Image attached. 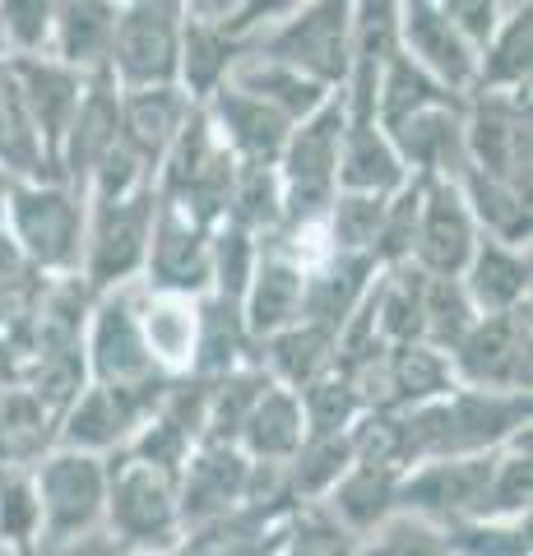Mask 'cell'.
Listing matches in <instances>:
<instances>
[{
    "instance_id": "1",
    "label": "cell",
    "mask_w": 533,
    "mask_h": 556,
    "mask_svg": "<svg viewBox=\"0 0 533 556\" xmlns=\"http://www.w3.org/2000/svg\"><path fill=\"white\" fill-rule=\"evenodd\" d=\"M533 422V394H487V390H450L427 408L399 413L404 427V464L432 459H473L492 455L515 441ZM404 468V473H408Z\"/></svg>"
},
{
    "instance_id": "2",
    "label": "cell",
    "mask_w": 533,
    "mask_h": 556,
    "mask_svg": "<svg viewBox=\"0 0 533 556\" xmlns=\"http://www.w3.org/2000/svg\"><path fill=\"white\" fill-rule=\"evenodd\" d=\"M84 367H89V386L135 394L149 404H163L172 380L158 362H153L144 329H140V283L112 288L93 298L89 329H84Z\"/></svg>"
},
{
    "instance_id": "3",
    "label": "cell",
    "mask_w": 533,
    "mask_h": 556,
    "mask_svg": "<svg viewBox=\"0 0 533 556\" xmlns=\"http://www.w3.org/2000/svg\"><path fill=\"white\" fill-rule=\"evenodd\" d=\"M251 56L297 70L302 79L339 93L353 70V5L348 0H316L292 5L274 28L255 38Z\"/></svg>"
},
{
    "instance_id": "4",
    "label": "cell",
    "mask_w": 533,
    "mask_h": 556,
    "mask_svg": "<svg viewBox=\"0 0 533 556\" xmlns=\"http://www.w3.org/2000/svg\"><path fill=\"white\" fill-rule=\"evenodd\" d=\"M232 153L214 139V126L204 108H191V116L181 121L172 149L163 153L158 172H153V190L158 204L181 208L186 218H195L200 228H218L228 218V195H232Z\"/></svg>"
},
{
    "instance_id": "5",
    "label": "cell",
    "mask_w": 533,
    "mask_h": 556,
    "mask_svg": "<svg viewBox=\"0 0 533 556\" xmlns=\"http://www.w3.org/2000/svg\"><path fill=\"white\" fill-rule=\"evenodd\" d=\"M89 208L61 181H14L5 204V237L47 278H75L84 260Z\"/></svg>"
},
{
    "instance_id": "6",
    "label": "cell",
    "mask_w": 533,
    "mask_h": 556,
    "mask_svg": "<svg viewBox=\"0 0 533 556\" xmlns=\"http://www.w3.org/2000/svg\"><path fill=\"white\" fill-rule=\"evenodd\" d=\"M102 529L116 543H126L135 556H153L181 547V515H177V482L149 464H135L126 450L107 455V506Z\"/></svg>"
},
{
    "instance_id": "7",
    "label": "cell",
    "mask_w": 533,
    "mask_h": 556,
    "mask_svg": "<svg viewBox=\"0 0 533 556\" xmlns=\"http://www.w3.org/2000/svg\"><path fill=\"white\" fill-rule=\"evenodd\" d=\"M84 208H89V223H84V260H79L84 288H89L93 298H102V292H112V288L140 283L153 214H158V190L144 186L126 200L84 204Z\"/></svg>"
},
{
    "instance_id": "8",
    "label": "cell",
    "mask_w": 533,
    "mask_h": 556,
    "mask_svg": "<svg viewBox=\"0 0 533 556\" xmlns=\"http://www.w3.org/2000/svg\"><path fill=\"white\" fill-rule=\"evenodd\" d=\"M339 139H343V93H334L320 112H312L306 121L292 126L283 159H279L288 228L330 214V200L339 195Z\"/></svg>"
},
{
    "instance_id": "9",
    "label": "cell",
    "mask_w": 533,
    "mask_h": 556,
    "mask_svg": "<svg viewBox=\"0 0 533 556\" xmlns=\"http://www.w3.org/2000/svg\"><path fill=\"white\" fill-rule=\"evenodd\" d=\"M33 492H38L42 515V547H65L75 538L102 529V506H107V459L84 455V450L51 445L33 464Z\"/></svg>"
},
{
    "instance_id": "10",
    "label": "cell",
    "mask_w": 533,
    "mask_h": 556,
    "mask_svg": "<svg viewBox=\"0 0 533 556\" xmlns=\"http://www.w3.org/2000/svg\"><path fill=\"white\" fill-rule=\"evenodd\" d=\"M464 163L483 177L529 195L533 177V112L520 93H469L464 112Z\"/></svg>"
},
{
    "instance_id": "11",
    "label": "cell",
    "mask_w": 533,
    "mask_h": 556,
    "mask_svg": "<svg viewBox=\"0 0 533 556\" xmlns=\"http://www.w3.org/2000/svg\"><path fill=\"white\" fill-rule=\"evenodd\" d=\"M181 56V5L177 0H130L116 5L112 70L122 93L140 89H177Z\"/></svg>"
},
{
    "instance_id": "12",
    "label": "cell",
    "mask_w": 533,
    "mask_h": 556,
    "mask_svg": "<svg viewBox=\"0 0 533 556\" xmlns=\"http://www.w3.org/2000/svg\"><path fill=\"white\" fill-rule=\"evenodd\" d=\"M533 302L502 311V316H478L473 329L450 348L455 386L487 390V394H529L533 390Z\"/></svg>"
},
{
    "instance_id": "13",
    "label": "cell",
    "mask_w": 533,
    "mask_h": 556,
    "mask_svg": "<svg viewBox=\"0 0 533 556\" xmlns=\"http://www.w3.org/2000/svg\"><path fill=\"white\" fill-rule=\"evenodd\" d=\"M492 455H473V459H432V464H413L408 473L394 486V515H413L427 519L436 529L464 525V519L483 515V496L492 482Z\"/></svg>"
},
{
    "instance_id": "14",
    "label": "cell",
    "mask_w": 533,
    "mask_h": 556,
    "mask_svg": "<svg viewBox=\"0 0 533 556\" xmlns=\"http://www.w3.org/2000/svg\"><path fill=\"white\" fill-rule=\"evenodd\" d=\"M210 241L214 232L200 228L195 218H186L181 208L158 204L149 232V255L140 288L144 292H172V298H204L210 292Z\"/></svg>"
},
{
    "instance_id": "15",
    "label": "cell",
    "mask_w": 533,
    "mask_h": 556,
    "mask_svg": "<svg viewBox=\"0 0 533 556\" xmlns=\"http://www.w3.org/2000/svg\"><path fill=\"white\" fill-rule=\"evenodd\" d=\"M473 247H478V228L469 218V204H464L459 186L450 177H427L408 265L422 269L427 278H459Z\"/></svg>"
},
{
    "instance_id": "16",
    "label": "cell",
    "mask_w": 533,
    "mask_h": 556,
    "mask_svg": "<svg viewBox=\"0 0 533 556\" xmlns=\"http://www.w3.org/2000/svg\"><path fill=\"white\" fill-rule=\"evenodd\" d=\"M0 61L10 65L14 84H20V98L28 108V121H33V130H38L47 181H56L61 139H65V130H71L89 79L75 75V70H65V65H56L51 56H0Z\"/></svg>"
},
{
    "instance_id": "17",
    "label": "cell",
    "mask_w": 533,
    "mask_h": 556,
    "mask_svg": "<svg viewBox=\"0 0 533 556\" xmlns=\"http://www.w3.org/2000/svg\"><path fill=\"white\" fill-rule=\"evenodd\" d=\"M394 33H399V51L413 65L427 70L441 89L469 98L478 56L455 33V24L441 14V0H404L399 20H394Z\"/></svg>"
},
{
    "instance_id": "18",
    "label": "cell",
    "mask_w": 533,
    "mask_h": 556,
    "mask_svg": "<svg viewBox=\"0 0 533 556\" xmlns=\"http://www.w3.org/2000/svg\"><path fill=\"white\" fill-rule=\"evenodd\" d=\"M251 459L237 445H195V455L186 459L177 478V515L181 533H195L214 519L232 515L246 496Z\"/></svg>"
},
{
    "instance_id": "19",
    "label": "cell",
    "mask_w": 533,
    "mask_h": 556,
    "mask_svg": "<svg viewBox=\"0 0 533 556\" xmlns=\"http://www.w3.org/2000/svg\"><path fill=\"white\" fill-rule=\"evenodd\" d=\"M122 135V89L112 75H93L89 89L79 98V112L71 121V130L61 139V159H56V181L84 200L93 167L107 159V149Z\"/></svg>"
},
{
    "instance_id": "20",
    "label": "cell",
    "mask_w": 533,
    "mask_h": 556,
    "mask_svg": "<svg viewBox=\"0 0 533 556\" xmlns=\"http://www.w3.org/2000/svg\"><path fill=\"white\" fill-rule=\"evenodd\" d=\"M204 116H210V126H214V139L232 153V163L279 167L292 121L283 112H274L269 102L237 93L232 84H223V89L204 102Z\"/></svg>"
},
{
    "instance_id": "21",
    "label": "cell",
    "mask_w": 533,
    "mask_h": 556,
    "mask_svg": "<svg viewBox=\"0 0 533 556\" xmlns=\"http://www.w3.org/2000/svg\"><path fill=\"white\" fill-rule=\"evenodd\" d=\"M153 408L158 404H149V399L89 386L71 408H65L61 427H56V445L107 459V455H116V450H126V441L149 422Z\"/></svg>"
},
{
    "instance_id": "22",
    "label": "cell",
    "mask_w": 533,
    "mask_h": 556,
    "mask_svg": "<svg viewBox=\"0 0 533 556\" xmlns=\"http://www.w3.org/2000/svg\"><path fill=\"white\" fill-rule=\"evenodd\" d=\"M242 320H246L251 343H261V339L302 320V265L274 237H261L255 274H251L246 298H242Z\"/></svg>"
},
{
    "instance_id": "23",
    "label": "cell",
    "mask_w": 533,
    "mask_h": 556,
    "mask_svg": "<svg viewBox=\"0 0 533 556\" xmlns=\"http://www.w3.org/2000/svg\"><path fill=\"white\" fill-rule=\"evenodd\" d=\"M251 56V42L228 38L214 20H200L191 5H181V56H177V89L191 108H204L237 65Z\"/></svg>"
},
{
    "instance_id": "24",
    "label": "cell",
    "mask_w": 533,
    "mask_h": 556,
    "mask_svg": "<svg viewBox=\"0 0 533 556\" xmlns=\"http://www.w3.org/2000/svg\"><path fill=\"white\" fill-rule=\"evenodd\" d=\"M376 274H381V265H376L371 255L334 251L330 260H320L316 269L302 274V320L330 329L339 339V329L353 320V311L363 306V298L371 292Z\"/></svg>"
},
{
    "instance_id": "25",
    "label": "cell",
    "mask_w": 533,
    "mask_h": 556,
    "mask_svg": "<svg viewBox=\"0 0 533 556\" xmlns=\"http://www.w3.org/2000/svg\"><path fill=\"white\" fill-rule=\"evenodd\" d=\"M464 298L473 302L478 316H502V311L529 306L533 298V255L520 247H502L492 237H478L469 265L459 274Z\"/></svg>"
},
{
    "instance_id": "26",
    "label": "cell",
    "mask_w": 533,
    "mask_h": 556,
    "mask_svg": "<svg viewBox=\"0 0 533 556\" xmlns=\"http://www.w3.org/2000/svg\"><path fill=\"white\" fill-rule=\"evenodd\" d=\"M112 38H116V5H107V0H61L47 56L84 79H93L112 70Z\"/></svg>"
},
{
    "instance_id": "27",
    "label": "cell",
    "mask_w": 533,
    "mask_h": 556,
    "mask_svg": "<svg viewBox=\"0 0 533 556\" xmlns=\"http://www.w3.org/2000/svg\"><path fill=\"white\" fill-rule=\"evenodd\" d=\"M455 386L450 357L436 353L427 343H408V348H385L381 357V376H376V408L390 413H413L445 399Z\"/></svg>"
},
{
    "instance_id": "28",
    "label": "cell",
    "mask_w": 533,
    "mask_h": 556,
    "mask_svg": "<svg viewBox=\"0 0 533 556\" xmlns=\"http://www.w3.org/2000/svg\"><path fill=\"white\" fill-rule=\"evenodd\" d=\"M533 89V5H506L502 28L478 51L469 93H520Z\"/></svg>"
},
{
    "instance_id": "29",
    "label": "cell",
    "mask_w": 533,
    "mask_h": 556,
    "mask_svg": "<svg viewBox=\"0 0 533 556\" xmlns=\"http://www.w3.org/2000/svg\"><path fill=\"white\" fill-rule=\"evenodd\" d=\"M255 367H261L279 390L302 394L316 376H325L334 367V334L320 325H288L279 334H269L255 343Z\"/></svg>"
},
{
    "instance_id": "30",
    "label": "cell",
    "mask_w": 533,
    "mask_h": 556,
    "mask_svg": "<svg viewBox=\"0 0 533 556\" xmlns=\"http://www.w3.org/2000/svg\"><path fill=\"white\" fill-rule=\"evenodd\" d=\"M251 362H255V343L246 334L242 306H228L204 292L195 302V357H191V371L186 376L223 380L237 367H251Z\"/></svg>"
},
{
    "instance_id": "31",
    "label": "cell",
    "mask_w": 533,
    "mask_h": 556,
    "mask_svg": "<svg viewBox=\"0 0 533 556\" xmlns=\"http://www.w3.org/2000/svg\"><path fill=\"white\" fill-rule=\"evenodd\" d=\"M404 473L394 468H376V464H353L348 473L334 482V492L320 501V510L334 519L339 529H348L357 543L367 533H376L394 515V486Z\"/></svg>"
},
{
    "instance_id": "32",
    "label": "cell",
    "mask_w": 533,
    "mask_h": 556,
    "mask_svg": "<svg viewBox=\"0 0 533 556\" xmlns=\"http://www.w3.org/2000/svg\"><path fill=\"white\" fill-rule=\"evenodd\" d=\"M455 186H459L464 204H469V218H473L478 237H492V241H502V247L529 251V237H533L529 195H520V190L483 177V172H473V167H464L455 177Z\"/></svg>"
},
{
    "instance_id": "33",
    "label": "cell",
    "mask_w": 533,
    "mask_h": 556,
    "mask_svg": "<svg viewBox=\"0 0 533 556\" xmlns=\"http://www.w3.org/2000/svg\"><path fill=\"white\" fill-rule=\"evenodd\" d=\"M191 116V102L181 89H140L122 93V139L140 153L149 172H158L163 153L172 149L181 121Z\"/></svg>"
},
{
    "instance_id": "34",
    "label": "cell",
    "mask_w": 533,
    "mask_h": 556,
    "mask_svg": "<svg viewBox=\"0 0 533 556\" xmlns=\"http://www.w3.org/2000/svg\"><path fill=\"white\" fill-rule=\"evenodd\" d=\"M306 441V422H302V404L292 390L269 386L261 394V404L251 408V417L237 431V450L251 464H288Z\"/></svg>"
},
{
    "instance_id": "35",
    "label": "cell",
    "mask_w": 533,
    "mask_h": 556,
    "mask_svg": "<svg viewBox=\"0 0 533 556\" xmlns=\"http://www.w3.org/2000/svg\"><path fill=\"white\" fill-rule=\"evenodd\" d=\"M200 302V298H195ZM195 302L172 298V292H144L140 288V329L153 362L167 376H186L195 357Z\"/></svg>"
},
{
    "instance_id": "36",
    "label": "cell",
    "mask_w": 533,
    "mask_h": 556,
    "mask_svg": "<svg viewBox=\"0 0 533 556\" xmlns=\"http://www.w3.org/2000/svg\"><path fill=\"white\" fill-rule=\"evenodd\" d=\"M228 84H232L237 93H251V98L269 102V108H274V112H283L292 126H297V121H306L312 112H320L325 102L334 98L330 89H320V84H312V79H302L297 70L274 65V61H261V56H246V61L228 75Z\"/></svg>"
},
{
    "instance_id": "37",
    "label": "cell",
    "mask_w": 533,
    "mask_h": 556,
    "mask_svg": "<svg viewBox=\"0 0 533 556\" xmlns=\"http://www.w3.org/2000/svg\"><path fill=\"white\" fill-rule=\"evenodd\" d=\"M274 386V380L255 367H237L223 380L210 386V408H204V431H200V445H237V431L251 417V408L261 404V394Z\"/></svg>"
},
{
    "instance_id": "38",
    "label": "cell",
    "mask_w": 533,
    "mask_h": 556,
    "mask_svg": "<svg viewBox=\"0 0 533 556\" xmlns=\"http://www.w3.org/2000/svg\"><path fill=\"white\" fill-rule=\"evenodd\" d=\"M0 167H5L14 181H47L38 130H33L20 84H14L5 61H0Z\"/></svg>"
},
{
    "instance_id": "39",
    "label": "cell",
    "mask_w": 533,
    "mask_h": 556,
    "mask_svg": "<svg viewBox=\"0 0 533 556\" xmlns=\"http://www.w3.org/2000/svg\"><path fill=\"white\" fill-rule=\"evenodd\" d=\"M288 492L297 506H320L334 492V482L353 468V441L348 437H306L302 450L288 464Z\"/></svg>"
},
{
    "instance_id": "40",
    "label": "cell",
    "mask_w": 533,
    "mask_h": 556,
    "mask_svg": "<svg viewBox=\"0 0 533 556\" xmlns=\"http://www.w3.org/2000/svg\"><path fill=\"white\" fill-rule=\"evenodd\" d=\"M246 228L251 237H269L283 223V186H279V167H255V163H237L232 172V195H228V218Z\"/></svg>"
},
{
    "instance_id": "41",
    "label": "cell",
    "mask_w": 533,
    "mask_h": 556,
    "mask_svg": "<svg viewBox=\"0 0 533 556\" xmlns=\"http://www.w3.org/2000/svg\"><path fill=\"white\" fill-rule=\"evenodd\" d=\"M529 510H533V450H529V431H520L515 441L496 450L478 519H524Z\"/></svg>"
},
{
    "instance_id": "42",
    "label": "cell",
    "mask_w": 533,
    "mask_h": 556,
    "mask_svg": "<svg viewBox=\"0 0 533 556\" xmlns=\"http://www.w3.org/2000/svg\"><path fill=\"white\" fill-rule=\"evenodd\" d=\"M302 404V422H306V437H348L353 422L367 413V399L357 394V386L343 371H325L316 376L312 386L297 394Z\"/></svg>"
},
{
    "instance_id": "43",
    "label": "cell",
    "mask_w": 533,
    "mask_h": 556,
    "mask_svg": "<svg viewBox=\"0 0 533 556\" xmlns=\"http://www.w3.org/2000/svg\"><path fill=\"white\" fill-rule=\"evenodd\" d=\"M0 552L38 556L42 552V515L33 492V468H0Z\"/></svg>"
},
{
    "instance_id": "44",
    "label": "cell",
    "mask_w": 533,
    "mask_h": 556,
    "mask_svg": "<svg viewBox=\"0 0 533 556\" xmlns=\"http://www.w3.org/2000/svg\"><path fill=\"white\" fill-rule=\"evenodd\" d=\"M255 255H261V237H251L246 228L237 223H218L214 241H210V298L228 302V306H242L246 298V283L255 274Z\"/></svg>"
},
{
    "instance_id": "45",
    "label": "cell",
    "mask_w": 533,
    "mask_h": 556,
    "mask_svg": "<svg viewBox=\"0 0 533 556\" xmlns=\"http://www.w3.org/2000/svg\"><path fill=\"white\" fill-rule=\"evenodd\" d=\"M478 320L473 302L464 298L459 278H427L422 288V343L450 357V348L469 334Z\"/></svg>"
},
{
    "instance_id": "46",
    "label": "cell",
    "mask_w": 533,
    "mask_h": 556,
    "mask_svg": "<svg viewBox=\"0 0 533 556\" xmlns=\"http://www.w3.org/2000/svg\"><path fill=\"white\" fill-rule=\"evenodd\" d=\"M47 283L51 278L42 269H33L28 260L20 255V247L5 237V228H0V334L24 329L33 320V311H38Z\"/></svg>"
},
{
    "instance_id": "47",
    "label": "cell",
    "mask_w": 533,
    "mask_h": 556,
    "mask_svg": "<svg viewBox=\"0 0 533 556\" xmlns=\"http://www.w3.org/2000/svg\"><path fill=\"white\" fill-rule=\"evenodd\" d=\"M381 214H385V195H363V190H339L325 214V232L330 247L343 255H371L376 232H381Z\"/></svg>"
},
{
    "instance_id": "48",
    "label": "cell",
    "mask_w": 533,
    "mask_h": 556,
    "mask_svg": "<svg viewBox=\"0 0 533 556\" xmlns=\"http://www.w3.org/2000/svg\"><path fill=\"white\" fill-rule=\"evenodd\" d=\"M422 190H427V177L408 172V181L385 195V214H381V232H376V247H371V260L381 269H394V265H408V251H413V232H418V208H422Z\"/></svg>"
},
{
    "instance_id": "49",
    "label": "cell",
    "mask_w": 533,
    "mask_h": 556,
    "mask_svg": "<svg viewBox=\"0 0 533 556\" xmlns=\"http://www.w3.org/2000/svg\"><path fill=\"white\" fill-rule=\"evenodd\" d=\"M450 556H533L529 515L524 519H464L441 529Z\"/></svg>"
},
{
    "instance_id": "50",
    "label": "cell",
    "mask_w": 533,
    "mask_h": 556,
    "mask_svg": "<svg viewBox=\"0 0 533 556\" xmlns=\"http://www.w3.org/2000/svg\"><path fill=\"white\" fill-rule=\"evenodd\" d=\"M56 0H0V56H47Z\"/></svg>"
},
{
    "instance_id": "51",
    "label": "cell",
    "mask_w": 533,
    "mask_h": 556,
    "mask_svg": "<svg viewBox=\"0 0 533 556\" xmlns=\"http://www.w3.org/2000/svg\"><path fill=\"white\" fill-rule=\"evenodd\" d=\"M357 538L339 529L320 506H297L288 519V538L274 556H353Z\"/></svg>"
},
{
    "instance_id": "52",
    "label": "cell",
    "mask_w": 533,
    "mask_h": 556,
    "mask_svg": "<svg viewBox=\"0 0 533 556\" xmlns=\"http://www.w3.org/2000/svg\"><path fill=\"white\" fill-rule=\"evenodd\" d=\"M353 556H450V552H445V533L436 525L413 515H390L381 529L357 543Z\"/></svg>"
},
{
    "instance_id": "53",
    "label": "cell",
    "mask_w": 533,
    "mask_h": 556,
    "mask_svg": "<svg viewBox=\"0 0 533 556\" xmlns=\"http://www.w3.org/2000/svg\"><path fill=\"white\" fill-rule=\"evenodd\" d=\"M441 14L455 24V33L469 42V51L478 56V51L492 42V33L502 28L506 5H496V0H441Z\"/></svg>"
},
{
    "instance_id": "54",
    "label": "cell",
    "mask_w": 533,
    "mask_h": 556,
    "mask_svg": "<svg viewBox=\"0 0 533 556\" xmlns=\"http://www.w3.org/2000/svg\"><path fill=\"white\" fill-rule=\"evenodd\" d=\"M61 556H135V552H130L126 543H116L107 529H93V533L75 538V543H65Z\"/></svg>"
},
{
    "instance_id": "55",
    "label": "cell",
    "mask_w": 533,
    "mask_h": 556,
    "mask_svg": "<svg viewBox=\"0 0 533 556\" xmlns=\"http://www.w3.org/2000/svg\"><path fill=\"white\" fill-rule=\"evenodd\" d=\"M10 190H14V177L0 167V228H5V204H10Z\"/></svg>"
},
{
    "instance_id": "56",
    "label": "cell",
    "mask_w": 533,
    "mask_h": 556,
    "mask_svg": "<svg viewBox=\"0 0 533 556\" xmlns=\"http://www.w3.org/2000/svg\"><path fill=\"white\" fill-rule=\"evenodd\" d=\"M153 556H191V552H186V543H181V547H167V552H153Z\"/></svg>"
}]
</instances>
